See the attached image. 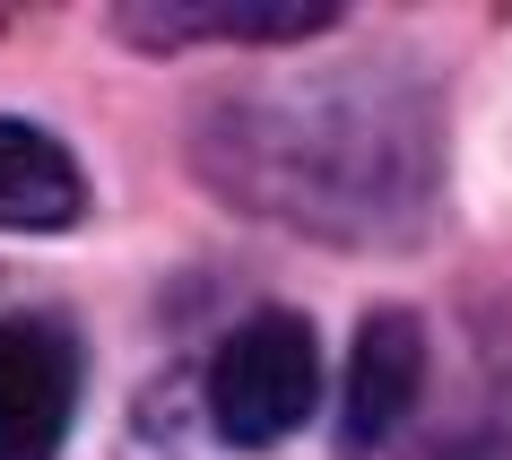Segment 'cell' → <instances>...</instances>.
<instances>
[{
    "label": "cell",
    "mask_w": 512,
    "mask_h": 460,
    "mask_svg": "<svg viewBox=\"0 0 512 460\" xmlns=\"http://www.w3.org/2000/svg\"><path fill=\"white\" fill-rule=\"evenodd\" d=\"M313 400H322V348H313L304 313H252L209 365V426L243 452L296 434Z\"/></svg>",
    "instance_id": "cell-1"
},
{
    "label": "cell",
    "mask_w": 512,
    "mask_h": 460,
    "mask_svg": "<svg viewBox=\"0 0 512 460\" xmlns=\"http://www.w3.org/2000/svg\"><path fill=\"white\" fill-rule=\"evenodd\" d=\"M79 408V339L61 322H0V460H53Z\"/></svg>",
    "instance_id": "cell-2"
},
{
    "label": "cell",
    "mask_w": 512,
    "mask_h": 460,
    "mask_svg": "<svg viewBox=\"0 0 512 460\" xmlns=\"http://www.w3.org/2000/svg\"><path fill=\"white\" fill-rule=\"evenodd\" d=\"M113 27L139 35L148 53H174L191 35H235V44H304V35L339 27L330 0H131L113 9Z\"/></svg>",
    "instance_id": "cell-3"
},
{
    "label": "cell",
    "mask_w": 512,
    "mask_h": 460,
    "mask_svg": "<svg viewBox=\"0 0 512 460\" xmlns=\"http://www.w3.org/2000/svg\"><path fill=\"white\" fill-rule=\"evenodd\" d=\"M417 391H426V330H417V313L382 304L356 330V356H348V408H339L348 443H382L417 408Z\"/></svg>",
    "instance_id": "cell-4"
},
{
    "label": "cell",
    "mask_w": 512,
    "mask_h": 460,
    "mask_svg": "<svg viewBox=\"0 0 512 460\" xmlns=\"http://www.w3.org/2000/svg\"><path fill=\"white\" fill-rule=\"evenodd\" d=\"M79 209H87V183L70 165V148L53 131H35V122H0V226L53 235Z\"/></svg>",
    "instance_id": "cell-5"
}]
</instances>
